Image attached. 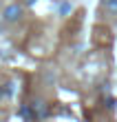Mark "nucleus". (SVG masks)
I'll list each match as a JSON object with an SVG mask.
<instances>
[{
  "label": "nucleus",
  "instance_id": "obj_1",
  "mask_svg": "<svg viewBox=\"0 0 117 122\" xmlns=\"http://www.w3.org/2000/svg\"><path fill=\"white\" fill-rule=\"evenodd\" d=\"M22 16H24V9H22V5H18V2H11V5H7L2 9V20L5 22H20Z\"/></svg>",
  "mask_w": 117,
  "mask_h": 122
},
{
  "label": "nucleus",
  "instance_id": "obj_2",
  "mask_svg": "<svg viewBox=\"0 0 117 122\" xmlns=\"http://www.w3.org/2000/svg\"><path fill=\"white\" fill-rule=\"evenodd\" d=\"M102 7H104L108 13L117 16V0H102Z\"/></svg>",
  "mask_w": 117,
  "mask_h": 122
},
{
  "label": "nucleus",
  "instance_id": "obj_3",
  "mask_svg": "<svg viewBox=\"0 0 117 122\" xmlns=\"http://www.w3.org/2000/svg\"><path fill=\"white\" fill-rule=\"evenodd\" d=\"M27 2H29V5H33V2H35V0H27Z\"/></svg>",
  "mask_w": 117,
  "mask_h": 122
}]
</instances>
